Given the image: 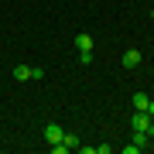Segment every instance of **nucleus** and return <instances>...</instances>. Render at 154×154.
Listing matches in <instances>:
<instances>
[{
    "mask_svg": "<svg viewBox=\"0 0 154 154\" xmlns=\"http://www.w3.org/2000/svg\"><path fill=\"white\" fill-rule=\"evenodd\" d=\"M62 137H65V130H62L58 123H45V140L48 144H58Z\"/></svg>",
    "mask_w": 154,
    "mask_h": 154,
    "instance_id": "nucleus-1",
    "label": "nucleus"
},
{
    "mask_svg": "<svg viewBox=\"0 0 154 154\" xmlns=\"http://www.w3.org/2000/svg\"><path fill=\"white\" fill-rule=\"evenodd\" d=\"M120 65H123V69H137V65H140V51H137V48H127L123 58H120Z\"/></svg>",
    "mask_w": 154,
    "mask_h": 154,
    "instance_id": "nucleus-2",
    "label": "nucleus"
},
{
    "mask_svg": "<svg viewBox=\"0 0 154 154\" xmlns=\"http://www.w3.org/2000/svg\"><path fill=\"white\" fill-rule=\"evenodd\" d=\"M75 48L79 51H93V34H75Z\"/></svg>",
    "mask_w": 154,
    "mask_h": 154,
    "instance_id": "nucleus-3",
    "label": "nucleus"
},
{
    "mask_svg": "<svg viewBox=\"0 0 154 154\" xmlns=\"http://www.w3.org/2000/svg\"><path fill=\"white\" fill-rule=\"evenodd\" d=\"M147 103H151L147 93H134V110H144V113H147Z\"/></svg>",
    "mask_w": 154,
    "mask_h": 154,
    "instance_id": "nucleus-4",
    "label": "nucleus"
},
{
    "mask_svg": "<svg viewBox=\"0 0 154 154\" xmlns=\"http://www.w3.org/2000/svg\"><path fill=\"white\" fill-rule=\"evenodd\" d=\"M14 79L17 82H28L31 79V65H14Z\"/></svg>",
    "mask_w": 154,
    "mask_h": 154,
    "instance_id": "nucleus-5",
    "label": "nucleus"
},
{
    "mask_svg": "<svg viewBox=\"0 0 154 154\" xmlns=\"http://www.w3.org/2000/svg\"><path fill=\"white\" fill-rule=\"evenodd\" d=\"M79 144H82V140H79L75 134H65V137H62V147H65V151H79Z\"/></svg>",
    "mask_w": 154,
    "mask_h": 154,
    "instance_id": "nucleus-6",
    "label": "nucleus"
},
{
    "mask_svg": "<svg viewBox=\"0 0 154 154\" xmlns=\"http://www.w3.org/2000/svg\"><path fill=\"white\" fill-rule=\"evenodd\" d=\"M147 113H151V116H154V99H151V103H147Z\"/></svg>",
    "mask_w": 154,
    "mask_h": 154,
    "instance_id": "nucleus-7",
    "label": "nucleus"
},
{
    "mask_svg": "<svg viewBox=\"0 0 154 154\" xmlns=\"http://www.w3.org/2000/svg\"><path fill=\"white\" fill-rule=\"evenodd\" d=\"M151 137H154V130H151Z\"/></svg>",
    "mask_w": 154,
    "mask_h": 154,
    "instance_id": "nucleus-8",
    "label": "nucleus"
}]
</instances>
